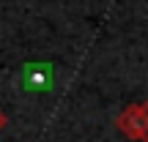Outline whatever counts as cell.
Here are the masks:
<instances>
[{
    "label": "cell",
    "instance_id": "1",
    "mask_svg": "<svg viewBox=\"0 0 148 142\" xmlns=\"http://www.w3.org/2000/svg\"><path fill=\"white\" fill-rule=\"evenodd\" d=\"M115 128L123 137L140 142V137H143V112H140V104H129L126 109L115 118Z\"/></svg>",
    "mask_w": 148,
    "mask_h": 142
},
{
    "label": "cell",
    "instance_id": "2",
    "mask_svg": "<svg viewBox=\"0 0 148 142\" xmlns=\"http://www.w3.org/2000/svg\"><path fill=\"white\" fill-rule=\"evenodd\" d=\"M140 112H143V137H140V142H148V101L140 104Z\"/></svg>",
    "mask_w": 148,
    "mask_h": 142
},
{
    "label": "cell",
    "instance_id": "3",
    "mask_svg": "<svg viewBox=\"0 0 148 142\" xmlns=\"http://www.w3.org/2000/svg\"><path fill=\"white\" fill-rule=\"evenodd\" d=\"M5 126V115H3V109H0V128Z\"/></svg>",
    "mask_w": 148,
    "mask_h": 142
}]
</instances>
